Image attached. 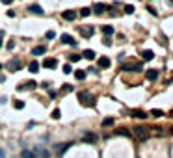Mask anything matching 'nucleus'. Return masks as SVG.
I'll list each match as a JSON object with an SVG mask.
<instances>
[{
    "mask_svg": "<svg viewBox=\"0 0 173 158\" xmlns=\"http://www.w3.org/2000/svg\"><path fill=\"white\" fill-rule=\"evenodd\" d=\"M78 103L86 106V108H91V106H95V99H93V95L89 93V91H80L78 93Z\"/></svg>",
    "mask_w": 173,
    "mask_h": 158,
    "instance_id": "nucleus-1",
    "label": "nucleus"
},
{
    "mask_svg": "<svg viewBox=\"0 0 173 158\" xmlns=\"http://www.w3.org/2000/svg\"><path fill=\"white\" fill-rule=\"evenodd\" d=\"M132 134H134L138 140H141V141H145V140H149V130L145 129V126H132Z\"/></svg>",
    "mask_w": 173,
    "mask_h": 158,
    "instance_id": "nucleus-2",
    "label": "nucleus"
},
{
    "mask_svg": "<svg viewBox=\"0 0 173 158\" xmlns=\"http://www.w3.org/2000/svg\"><path fill=\"white\" fill-rule=\"evenodd\" d=\"M32 152L35 154V158H50V151L49 149H45V147H39V145H35Z\"/></svg>",
    "mask_w": 173,
    "mask_h": 158,
    "instance_id": "nucleus-3",
    "label": "nucleus"
},
{
    "mask_svg": "<svg viewBox=\"0 0 173 158\" xmlns=\"http://www.w3.org/2000/svg\"><path fill=\"white\" fill-rule=\"evenodd\" d=\"M6 69H9L11 73H17V71L21 69V60H19V58H13V60H9V62L6 63Z\"/></svg>",
    "mask_w": 173,
    "mask_h": 158,
    "instance_id": "nucleus-4",
    "label": "nucleus"
},
{
    "mask_svg": "<svg viewBox=\"0 0 173 158\" xmlns=\"http://www.w3.org/2000/svg\"><path fill=\"white\" fill-rule=\"evenodd\" d=\"M78 32H80L82 37H91V35L95 34V28H93V26H80Z\"/></svg>",
    "mask_w": 173,
    "mask_h": 158,
    "instance_id": "nucleus-5",
    "label": "nucleus"
},
{
    "mask_svg": "<svg viewBox=\"0 0 173 158\" xmlns=\"http://www.w3.org/2000/svg\"><path fill=\"white\" fill-rule=\"evenodd\" d=\"M97 65L101 69H108L110 65H112V62H110V58H106V56H101V58L97 60Z\"/></svg>",
    "mask_w": 173,
    "mask_h": 158,
    "instance_id": "nucleus-6",
    "label": "nucleus"
},
{
    "mask_svg": "<svg viewBox=\"0 0 173 158\" xmlns=\"http://www.w3.org/2000/svg\"><path fill=\"white\" fill-rule=\"evenodd\" d=\"M35 86H37V84H35L34 80H28V82H24V84H19V86H17V91H24V89H34Z\"/></svg>",
    "mask_w": 173,
    "mask_h": 158,
    "instance_id": "nucleus-7",
    "label": "nucleus"
},
{
    "mask_svg": "<svg viewBox=\"0 0 173 158\" xmlns=\"http://www.w3.org/2000/svg\"><path fill=\"white\" fill-rule=\"evenodd\" d=\"M60 41H62V43H65V45H73V47L76 45V41L73 39V35H69V34H63L62 37H60Z\"/></svg>",
    "mask_w": 173,
    "mask_h": 158,
    "instance_id": "nucleus-8",
    "label": "nucleus"
},
{
    "mask_svg": "<svg viewBox=\"0 0 173 158\" xmlns=\"http://www.w3.org/2000/svg\"><path fill=\"white\" fill-rule=\"evenodd\" d=\"M56 65H58V60H56V58H47L43 62V67H47V69H54Z\"/></svg>",
    "mask_w": 173,
    "mask_h": 158,
    "instance_id": "nucleus-9",
    "label": "nucleus"
},
{
    "mask_svg": "<svg viewBox=\"0 0 173 158\" xmlns=\"http://www.w3.org/2000/svg\"><path fill=\"white\" fill-rule=\"evenodd\" d=\"M84 141H86V143H95V141H97V134H93V132H86V134H84Z\"/></svg>",
    "mask_w": 173,
    "mask_h": 158,
    "instance_id": "nucleus-10",
    "label": "nucleus"
},
{
    "mask_svg": "<svg viewBox=\"0 0 173 158\" xmlns=\"http://www.w3.org/2000/svg\"><path fill=\"white\" fill-rule=\"evenodd\" d=\"M28 11H30V13H35V15H43V13H45L39 4H32V6L28 8Z\"/></svg>",
    "mask_w": 173,
    "mask_h": 158,
    "instance_id": "nucleus-11",
    "label": "nucleus"
},
{
    "mask_svg": "<svg viewBox=\"0 0 173 158\" xmlns=\"http://www.w3.org/2000/svg\"><path fill=\"white\" fill-rule=\"evenodd\" d=\"M45 52H47V47H45V45H37V47H34V50H32L34 56H41Z\"/></svg>",
    "mask_w": 173,
    "mask_h": 158,
    "instance_id": "nucleus-12",
    "label": "nucleus"
},
{
    "mask_svg": "<svg viewBox=\"0 0 173 158\" xmlns=\"http://www.w3.org/2000/svg\"><path fill=\"white\" fill-rule=\"evenodd\" d=\"M147 80H156L158 78V69H147Z\"/></svg>",
    "mask_w": 173,
    "mask_h": 158,
    "instance_id": "nucleus-13",
    "label": "nucleus"
},
{
    "mask_svg": "<svg viewBox=\"0 0 173 158\" xmlns=\"http://www.w3.org/2000/svg\"><path fill=\"white\" fill-rule=\"evenodd\" d=\"M130 115L136 117V119H147V114H145V112H141V110H132Z\"/></svg>",
    "mask_w": 173,
    "mask_h": 158,
    "instance_id": "nucleus-14",
    "label": "nucleus"
},
{
    "mask_svg": "<svg viewBox=\"0 0 173 158\" xmlns=\"http://www.w3.org/2000/svg\"><path fill=\"white\" fill-rule=\"evenodd\" d=\"M63 19H65V21H75V19H76V11H73V9L63 11Z\"/></svg>",
    "mask_w": 173,
    "mask_h": 158,
    "instance_id": "nucleus-15",
    "label": "nucleus"
},
{
    "mask_svg": "<svg viewBox=\"0 0 173 158\" xmlns=\"http://www.w3.org/2000/svg\"><path fill=\"white\" fill-rule=\"evenodd\" d=\"M141 58L149 62V60H153V58H155V52H153V50H143V52H141Z\"/></svg>",
    "mask_w": 173,
    "mask_h": 158,
    "instance_id": "nucleus-16",
    "label": "nucleus"
},
{
    "mask_svg": "<svg viewBox=\"0 0 173 158\" xmlns=\"http://www.w3.org/2000/svg\"><path fill=\"white\" fill-rule=\"evenodd\" d=\"M104 9H108L106 4H95V6H93V11H95V13H103Z\"/></svg>",
    "mask_w": 173,
    "mask_h": 158,
    "instance_id": "nucleus-17",
    "label": "nucleus"
},
{
    "mask_svg": "<svg viewBox=\"0 0 173 158\" xmlns=\"http://www.w3.org/2000/svg\"><path fill=\"white\" fill-rule=\"evenodd\" d=\"M84 58L86 60H95V52H93V50H91V48H88V50H84Z\"/></svg>",
    "mask_w": 173,
    "mask_h": 158,
    "instance_id": "nucleus-18",
    "label": "nucleus"
},
{
    "mask_svg": "<svg viewBox=\"0 0 173 158\" xmlns=\"http://www.w3.org/2000/svg\"><path fill=\"white\" fill-rule=\"evenodd\" d=\"M21 158H35V154H34L32 151L24 149V151H21Z\"/></svg>",
    "mask_w": 173,
    "mask_h": 158,
    "instance_id": "nucleus-19",
    "label": "nucleus"
},
{
    "mask_svg": "<svg viewBox=\"0 0 173 158\" xmlns=\"http://www.w3.org/2000/svg\"><path fill=\"white\" fill-rule=\"evenodd\" d=\"M28 71H30V73H37V71H39V63L37 62H32V63L28 65Z\"/></svg>",
    "mask_w": 173,
    "mask_h": 158,
    "instance_id": "nucleus-20",
    "label": "nucleus"
},
{
    "mask_svg": "<svg viewBox=\"0 0 173 158\" xmlns=\"http://www.w3.org/2000/svg\"><path fill=\"white\" fill-rule=\"evenodd\" d=\"M69 147H71V143H62V145H58V147H56V149H58V152H60V154H63V152L67 151Z\"/></svg>",
    "mask_w": 173,
    "mask_h": 158,
    "instance_id": "nucleus-21",
    "label": "nucleus"
},
{
    "mask_svg": "<svg viewBox=\"0 0 173 158\" xmlns=\"http://www.w3.org/2000/svg\"><path fill=\"white\" fill-rule=\"evenodd\" d=\"M91 15V8H82L80 9V17H89Z\"/></svg>",
    "mask_w": 173,
    "mask_h": 158,
    "instance_id": "nucleus-22",
    "label": "nucleus"
},
{
    "mask_svg": "<svg viewBox=\"0 0 173 158\" xmlns=\"http://www.w3.org/2000/svg\"><path fill=\"white\" fill-rule=\"evenodd\" d=\"M73 89H75V88H73L71 84H63V86H62V93H71Z\"/></svg>",
    "mask_w": 173,
    "mask_h": 158,
    "instance_id": "nucleus-23",
    "label": "nucleus"
},
{
    "mask_svg": "<svg viewBox=\"0 0 173 158\" xmlns=\"http://www.w3.org/2000/svg\"><path fill=\"white\" fill-rule=\"evenodd\" d=\"M151 115L153 117H162V115H164V112L158 110V108H155V110H151Z\"/></svg>",
    "mask_w": 173,
    "mask_h": 158,
    "instance_id": "nucleus-24",
    "label": "nucleus"
},
{
    "mask_svg": "<svg viewBox=\"0 0 173 158\" xmlns=\"http://www.w3.org/2000/svg\"><path fill=\"white\" fill-rule=\"evenodd\" d=\"M75 76H76L78 80H84V78H86V71H75Z\"/></svg>",
    "mask_w": 173,
    "mask_h": 158,
    "instance_id": "nucleus-25",
    "label": "nucleus"
},
{
    "mask_svg": "<svg viewBox=\"0 0 173 158\" xmlns=\"http://www.w3.org/2000/svg\"><path fill=\"white\" fill-rule=\"evenodd\" d=\"M13 108L23 110V108H24V100H15V103H13Z\"/></svg>",
    "mask_w": 173,
    "mask_h": 158,
    "instance_id": "nucleus-26",
    "label": "nucleus"
},
{
    "mask_svg": "<svg viewBox=\"0 0 173 158\" xmlns=\"http://www.w3.org/2000/svg\"><path fill=\"white\" fill-rule=\"evenodd\" d=\"M103 34L104 35H112V34H114V28H112V26H103Z\"/></svg>",
    "mask_w": 173,
    "mask_h": 158,
    "instance_id": "nucleus-27",
    "label": "nucleus"
},
{
    "mask_svg": "<svg viewBox=\"0 0 173 158\" xmlns=\"http://www.w3.org/2000/svg\"><path fill=\"white\" fill-rule=\"evenodd\" d=\"M114 125V119L112 117H106V119H103V126H112Z\"/></svg>",
    "mask_w": 173,
    "mask_h": 158,
    "instance_id": "nucleus-28",
    "label": "nucleus"
},
{
    "mask_svg": "<svg viewBox=\"0 0 173 158\" xmlns=\"http://www.w3.org/2000/svg\"><path fill=\"white\" fill-rule=\"evenodd\" d=\"M50 115H52V119H60V117H62V112L56 108V110H52V114H50Z\"/></svg>",
    "mask_w": 173,
    "mask_h": 158,
    "instance_id": "nucleus-29",
    "label": "nucleus"
},
{
    "mask_svg": "<svg viewBox=\"0 0 173 158\" xmlns=\"http://www.w3.org/2000/svg\"><path fill=\"white\" fill-rule=\"evenodd\" d=\"M62 71H63V73H65V74H71V73H73V67H71V65H69V63H65Z\"/></svg>",
    "mask_w": 173,
    "mask_h": 158,
    "instance_id": "nucleus-30",
    "label": "nucleus"
},
{
    "mask_svg": "<svg viewBox=\"0 0 173 158\" xmlns=\"http://www.w3.org/2000/svg\"><path fill=\"white\" fill-rule=\"evenodd\" d=\"M78 60H80V54H71V56H69V62H73V63L78 62Z\"/></svg>",
    "mask_w": 173,
    "mask_h": 158,
    "instance_id": "nucleus-31",
    "label": "nucleus"
},
{
    "mask_svg": "<svg viewBox=\"0 0 173 158\" xmlns=\"http://www.w3.org/2000/svg\"><path fill=\"white\" fill-rule=\"evenodd\" d=\"M115 134H119V136H129L130 132H129V130H125V129H119V130H115Z\"/></svg>",
    "mask_w": 173,
    "mask_h": 158,
    "instance_id": "nucleus-32",
    "label": "nucleus"
},
{
    "mask_svg": "<svg viewBox=\"0 0 173 158\" xmlns=\"http://www.w3.org/2000/svg\"><path fill=\"white\" fill-rule=\"evenodd\" d=\"M125 13H127V15L134 13V6H125Z\"/></svg>",
    "mask_w": 173,
    "mask_h": 158,
    "instance_id": "nucleus-33",
    "label": "nucleus"
},
{
    "mask_svg": "<svg viewBox=\"0 0 173 158\" xmlns=\"http://www.w3.org/2000/svg\"><path fill=\"white\" fill-rule=\"evenodd\" d=\"M56 37V32H54V30H49V32H47V39H54Z\"/></svg>",
    "mask_w": 173,
    "mask_h": 158,
    "instance_id": "nucleus-34",
    "label": "nucleus"
},
{
    "mask_svg": "<svg viewBox=\"0 0 173 158\" xmlns=\"http://www.w3.org/2000/svg\"><path fill=\"white\" fill-rule=\"evenodd\" d=\"M104 45H106V47H110V45H112V41H110V37H108V35H106V37H104V41H103Z\"/></svg>",
    "mask_w": 173,
    "mask_h": 158,
    "instance_id": "nucleus-35",
    "label": "nucleus"
},
{
    "mask_svg": "<svg viewBox=\"0 0 173 158\" xmlns=\"http://www.w3.org/2000/svg\"><path fill=\"white\" fill-rule=\"evenodd\" d=\"M0 158H6V151L4 149H0Z\"/></svg>",
    "mask_w": 173,
    "mask_h": 158,
    "instance_id": "nucleus-36",
    "label": "nucleus"
},
{
    "mask_svg": "<svg viewBox=\"0 0 173 158\" xmlns=\"http://www.w3.org/2000/svg\"><path fill=\"white\" fill-rule=\"evenodd\" d=\"M2 2H4V4H11L13 0H2Z\"/></svg>",
    "mask_w": 173,
    "mask_h": 158,
    "instance_id": "nucleus-37",
    "label": "nucleus"
},
{
    "mask_svg": "<svg viewBox=\"0 0 173 158\" xmlns=\"http://www.w3.org/2000/svg\"><path fill=\"white\" fill-rule=\"evenodd\" d=\"M169 134H171V136H173V126H171V129H169Z\"/></svg>",
    "mask_w": 173,
    "mask_h": 158,
    "instance_id": "nucleus-38",
    "label": "nucleus"
},
{
    "mask_svg": "<svg viewBox=\"0 0 173 158\" xmlns=\"http://www.w3.org/2000/svg\"><path fill=\"white\" fill-rule=\"evenodd\" d=\"M169 117H173V110H171V112H169Z\"/></svg>",
    "mask_w": 173,
    "mask_h": 158,
    "instance_id": "nucleus-39",
    "label": "nucleus"
},
{
    "mask_svg": "<svg viewBox=\"0 0 173 158\" xmlns=\"http://www.w3.org/2000/svg\"><path fill=\"white\" fill-rule=\"evenodd\" d=\"M0 47H2V37H0Z\"/></svg>",
    "mask_w": 173,
    "mask_h": 158,
    "instance_id": "nucleus-40",
    "label": "nucleus"
},
{
    "mask_svg": "<svg viewBox=\"0 0 173 158\" xmlns=\"http://www.w3.org/2000/svg\"><path fill=\"white\" fill-rule=\"evenodd\" d=\"M0 69H2V63H0Z\"/></svg>",
    "mask_w": 173,
    "mask_h": 158,
    "instance_id": "nucleus-41",
    "label": "nucleus"
}]
</instances>
